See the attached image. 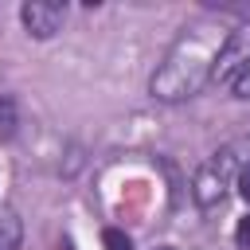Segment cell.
<instances>
[{
	"mask_svg": "<svg viewBox=\"0 0 250 250\" xmlns=\"http://www.w3.org/2000/svg\"><path fill=\"white\" fill-rule=\"evenodd\" d=\"M234 238H238V246H246V250H250V215H246V219L238 223V230H234Z\"/></svg>",
	"mask_w": 250,
	"mask_h": 250,
	"instance_id": "obj_10",
	"label": "cell"
},
{
	"mask_svg": "<svg viewBox=\"0 0 250 250\" xmlns=\"http://www.w3.org/2000/svg\"><path fill=\"white\" fill-rule=\"evenodd\" d=\"M238 195L250 203V164H246V168H238Z\"/></svg>",
	"mask_w": 250,
	"mask_h": 250,
	"instance_id": "obj_9",
	"label": "cell"
},
{
	"mask_svg": "<svg viewBox=\"0 0 250 250\" xmlns=\"http://www.w3.org/2000/svg\"><path fill=\"white\" fill-rule=\"evenodd\" d=\"M230 90H234V98H250V66L234 78V86H230Z\"/></svg>",
	"mask_w": 250,
	"mask_h": 250,
	"instance_id": "obj_8",
	"label": "cell"
},
{
	"mask_svg": "<svg viewBox=\"0 0 250 250\" xmlns=\"http://www.w3.org/2000/svg\"><path fill=\"white\" fill-rule=\"evenodd\" d=\"M20 125V113H16V102L12 98H0V137H12Z\"/></svg>",
	"mask_w": 250,
	"mask_h": 250,
	"instance_id": "obj_6",
	"label": "cell"
},
{
	"mask_svg": "<svg viewBox=\"0 0 250 250\" xmlns=\"http://www.w3.org/2000/svg\"><path fill=\"white\" fill-rule=\"evenodd\" d=\"M20 20H23L27 35L51 39V35L62 27V20H66V4H62V0H27V4L20 8Z\"/></svg>",
	"mask_w": 250,
	"mask_h": 250,
	"instance_id": "obj_4",
	"label": "cell"
},
{
	"mask_svg": "<svg viewBox=\"0 0 250 250\" xmlns=\"http://www.w3.org/2000/svg\"><path fill=\"white\" fill-rule=\"evenodd\" d=\"M102 246H105V250H133L129 234H125V230H117V227H109V230L102 234Z\"/></svg>",
	"mask_w": 250,
	"mask_h": 250,
	"instance_id": "obj_7",
	"label": "cell"
},
{
	"mask_svg": "<svg viewBox=\"0 0 250 250\" xmlns=\"http://www.w3.org/2000/svg\"><path fill=\"white\" fill-rule=\"evenodd\" d=\"M250 66V27H238L223 39V51L215 59V70H211V82L215 86H234V78Z\"/></svg>",
	"mask_w": 250,
	"mask_h": 250,
	"instance_id": "obj_3",
	"label": "cell"
},
{
	"mask_svg": "<svg viewBox=\"0 0 250 250\" xmlns=\"http://www.w3.org/2000/svg\"><path fill=\"white\" fill-rule=\"evenodd\" d=\"M160 250H172V246H160Z\"/></svg>",
	"mask_w": 250,
	"mask_h": 250,
	"instance_id": "obj_11",
	"label": "cell"
},
{
	"mask_svg": "<svg viewBox=\"0 0 250 250\" xmlns=\"http://www.w3.org/2000/svg\"><path fill=\"white\" fill-rule=\"evenodd\" d=\"M23 242V223L16 211H0V250H20Z\"/></svg>",
	"mask_w": 250,
	"mask_h": 250,
	"instance_id": "obj_5",
	"label": "cell"
},
{
	"mask_svg": "<svg viewBox=\"0 0 250 250\" xmlns=\"http://www.w3.org/2000/svg\"><path fill=\"white\" fill-rule=\"evenodd\" d=\"M238 160H242L238 148H223L219 160L195 168V176H191V199H195L203 211H211V207L223 203V195H227V176L238 168Z\"/></svg>",
	"mask_w": 250,
	"mask_h": 250,
	"instance_id": "obj_2",
	"label": "cell"
},
{
	"mask_svg": "<svg viewBox=\"0 0 250 250\" xmlns=\"http://www.w3.org/2000/svg\"><path fill=\"white\" fill-rule=\"evenodd\" d=\"M223 39H227V31L219 23H211V20H199V23L184 27L172 39V47L164 51L160 66L152 70L148 94L156 102H168V105L195 98L211 82V70H215V59L223 51Z\"/></svg>",
	"mask_w": 250,
	"mask_h": 250,
	"instance_id": "obj_1",
	"label": "cell"
}]
</instances>
